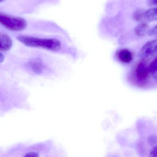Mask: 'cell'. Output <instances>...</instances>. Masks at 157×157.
I'll use <instances>...</instances> for the list:
<instances>
[{
	"label": "cell",
	"instance_id": "1",
	"mask_svg": "<svg viewBox=\"0 0 157 157\" xmlns=\"http://www.w3.org/2000/svg\"><path fill=\"white\" fill-rule=\"evenodd\" d=\"M17 39L22 44L29 47L44 48L54 52L62 50L61 41L55 38H43L29 35H19Z\"/></svg>",
	"mask_w": 157,
	"mask_h": 157
},
{
	"label": "cell",
	"instance_id": "2",
	"mask_svg": "<svg viewBox=\"0 0 157 157\" xmlns=\"http://www.w3.org/2000/svg\"><path fill=\"white\" fill-rule=\"evenodd\" d=\"M149 65L145 59L137 62L132 70L131 78L137 86L143 87L148 83L150 79Z\"/></svg>",
	"mask_w": 157,
	"mask_h": 157
},
{
	"label": "cell",
	"instance_id": "3",
	"mask_svg": "<svg viewBox=\"0 0 157 157\" xmlns=\"http://www.w3.org/2000/svg\"><path fill=\"white\" fill-rule=\"evenodd\" d=\"M0 23L11 32L24 31L28 26V22L25 19L2 12L0 13Z\"/></svg>",
	"mask_w": 157,
	"mask_h": 157
},
{
	"label": "cell",
	"instance_id": "4",
	"mask_svg": "<svg viewBox=\"0 0 157 157\" xmlns=\"http://www.w3.org/2000/svg\"><path fill=\"white\" fill-rule=\"evenodd\" d=\"M24 67L32 74L41 75L48 70V67L44 59L39 57L29 59L24 64Z\"/></svg>",
	"mask_w": 157,
	"mask_h": 157
},
{
	"label": "cell",
	"instance_id": "5",
	"mask_svg": "<svg viewBox=\"0 0 157 157\" xmlns=\"http://www.w3.org/2000/svg\"><path fill=\"white\" fill-rule=\"evenodd\" d=\"M157 54V39L146 43L140 49L139 56L143 59L151 58Z\"/></svg>",
	"mask_w": 157,
	"mask_h": 157
},
{
	"label": "cell",
	"instance_id": "6",
	"mask_svg": "<svg viewBox=\"0 0 157 157\" xmlns=\"http://www.w3.org/2000/svg\"><path fill=\"white\" fill-rule=\"evenodd\" d=\"M1 40V52H7L12 47L13 41L10 36L3 33L0 34Z\"/></svg>",
	"mask_w": 157,
	"mask_h": 157
},
{
	"label": "cell",
	"instance_id": "7",
	"mask_svg": "<svg viewBox=\"0 0 157 157\" xmlns=\"http://www.w3.org/2000/svg\"><path fill=\"white\" fill-rule=\"evenodd\" d=\"M117 59L123 63H129L133 60L132 53L128 49H122L118 50L116 53Z\"/></svg>",
	"mask_w": 157,
	"mask_h": 157
},
{
	"label": "cell",
	"instance_id": "8",
	"mask_svg": "<svg viewBox=\"0 0 157 157\" xmlns=\"http://www.w3.org/2000/svg\"><path fill=\"white\" fill-rule=\"evenodd\" d=\"M157 21V8H152L144 11L143 14V22Z\"/></svg>",
	"mask_w": 157,
	"mask_h": 157
},
{
	"label": "cell",
	"instance_id": "9",
	"mask_svg": "<svg viewBox=\"0 0 157 157\" xmlns=\"http://www.w3.org/2000/svg\"><path fill=\"white\" fill-rule=\"evenodd\" d=\"M149 26L146 23H140L134 29V32L137 36L142 37L148 33Z\"/></svg>",
	"mask_w": 157,
	"mask_h": 157
},
{
	"label": "cell",
	"instance_id": "10",
	"mask_svg": "<svg viewBox=\"0 0 157 157\" xmlns=\"http://www.w3.org/2000/svg\"><path fill=\"white\" fill-rule=\"evenodd\" d=\"M149 71L153 78L157 81V56L150 64Z\"/></svg>",
	"mask_w": 157,
	"mask_h": 157
},
{
	"label": "cell",
	"instance_id": "11",
	"mask_svg": "<svg viewBox=\"0 0 157 157\" xmlns=\"http://www.w3.org/2000/svg\"><path fill=\"white\" fill-rule=\"evenodd\" d=\"M144 11L142 10H138L135 11L133 14V19L136 21L143 22V14Z\"/></svg>",
	"mask_w": 157,
	"mask_h": 157
},
{
	"label": "cell",
	"instance_id": "12",
	"mask_svg": "<svg viewBox=\"0 0 157 157\" xmlns=\"http://www.w3.org/2000/svg\"><path fill=\"white\" fill-rule=\"evenodd\" d=\"M148 141L152 146H157V136H151L148 138Z\"/></svg>",
	"mask_w": 157,
	"mask_h": 157
},
{
	"label": "cell",
	"instance_id": "13",
	"mask_svg": "<svg viewBox=\"0 0 157 157\" xmlns=\"http://www.w3.org/2000/svg\"><path fill=\"white\" fill-rule=\"evenodd\" d=\"M148 34L150 36H157V25L149 30Z\"/></svg>",
	"mask_w": 157,
	"mask_h": 157
},
{
	"label": "cell",
	"instance_id": "14",
	"mask_svg": "<svg viewBox=\"0 0 157 157\" xmlns=\"http://www.w3.org/2000/svg\"><path fill=\"white\" fill-rule=\"evenodd\" d=\"M149 157H157V146L152 148L149 154Z\"/></svg>",
	"mask_w": 157,
	"mask_h": 157
},
{
	"label": "cell",
	"instance_id": "15",
	"mask_svg": "<svg viewBox=\"0 0 157 157\" xmlns=\"http://www.w3.org/2000/svg\"><path fill=\"white\" fill-rule=\"evenodd\" d=\"M24 157H38V155L36 152H29L26 154Z\"/></svg>",
	"mask_w": 157,
	"mask_h": 157
},
{
	"label": "cell",
	"instance_id": "16",
	"mask_svg": "<svg viewBox=\"0 0 157 157\" xmlns=\"http://www.w3.org/2000/svg\"><path fill=\"white\" fill-rule=\"evenodd\" d=\"M149 6H157V0H151L148 1L147 2Z\"/></svg>",
	"mask_w": 157,
	"mask_h": 157
}]
</instances>
